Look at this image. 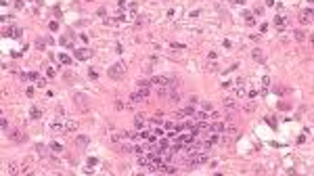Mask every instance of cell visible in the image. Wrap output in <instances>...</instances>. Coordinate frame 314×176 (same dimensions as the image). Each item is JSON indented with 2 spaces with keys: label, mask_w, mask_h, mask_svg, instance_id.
<instances>
[{
  "label": "cell",
  "mask_w": 314,
  "mask_h": 176,
  "mask_svg": "<svg viewBox=\"0 0 314 176\" xmlns=\"http://www.w3.org/2000/svg\"><path fill=\"white\" fill-rule=\"evenodd\" d=\"M40 115H42V111H40L38 107H32V109H30V118H32V120H38Z\"/></svg>",
  "instance_id": "obj_12"
},
{
  "label": "cell",
  "mask_w": 314,
  "mask_h": 176,
  "mask_svg": "<svg viewBox=\"0 0 314 176\" xmlns=\"http://www.w3.org/2000/svg\"><path fill=\"white\" fill-rule=\"evenodd\" d=\"M50 149H52V151H57V153H61V151H63V147H61L59 143H50Z\"/></svg>",
  "instance_id": "obj_19"
},
{
  "label": "cell",
  "mask_w": 314,
  "mask_h": 176,
  "mask_svg": "<svg viewBox=\"0 0 314 176\" xmlns=\"http://www.w3.org/2000/svg\"><path fill=\"white\" fill-rule=\"evenodd\" d=\"M222 130H226V126L220 124V122H216V120L209 124V132H222Z\"/></svg>",
  "instance_id": "obj_6"
},
{
  "label": "cell",
  "mask_w": 314,
  "mask_h": 176,
  "mask_svg": "<svg viewBox=\"0 0 314 176\" xmlns=\"http://www.w3.org/2000/svg\"><path fill=\"white\" fill-rule=\"evenodd\" d=\"M59 59H61V63H65V65H67V63H69V61H71V59H69V57H67V55H61V57H59Z\"/></svg>",
  "instance_id": "obj_21"
},
{
  "label": "cell",
  "mask_w": 314,
  "mask_h": 176,
  "mask_svg": "<svg viewBox=\"0 0 314 176\" xmlns=\"http://www.w3.org/2000/svg\"><path fill=\"white\" fill-rule=\"evenodd\" d=\"M134 124H136L138 128H143V126H147V122H145V115H136V118H134Z\"/></svg>",
  "instance_id": "obj_15"
},
{
  "label": "cell",
  "mask_w": 314,
  "mask_h": 176,
  "mask_svg": "<svg viewBox=\"0 0 314 176\" xmlns=\"http://www.w3.org/2000/svg\"><path fill=\"white\" fill-rule=\"evenodd\" d=\"M17 172V163L13 161V163H7V174H15Z\"/></svg>",
  "instance_id": "obj_18"
},
{
  "label": "cell",
  "mask_w": 314,
  "mask_h": 176,
  "mask_svg": "<svg viewBox=\"0 0 314 176\" xmlns=\"http://www.w3.org/2000/svg\"><path fill=\"white\" fill-rule=\"evenodd\" d=\"M233 2H235V4H243V2H245V0H233Z\"/></svg>",
  "instance_id": "obj_27"
},
{
  "label": "cell",
  "mask_w": 314,
  "mask_h": 176,
  "mask_svg": "<svg viewBox=\"0 0 314 176\" xmlns=\"http://www.w3.org/2000/svg\"><path fill=\"white\" fill-rule=\"evenodd\" d=\"M50 128H52L55 132H67V130H65V122H61V120L52 122V124H50Z\"/></svg>",
  "instance_id": "obj_8"
},
{
  "label": "cell",
  "mask_w": 314,
  "mask_h": 176,
  "mask_svg": "<svg viewBox=\"0 0 314 176\" xmlns=\"http://www.w3.org/2000/svg\"><path fill=\"white\" fill-rule=\"evenodd\" d=\"M301 23H312L314 21V11L312 9H306V11H301Z\"/></svg>",
  "instance_id": "obj_4"
},
{
  "label": "cell",
  "mask_w": 314,
  "mask_h": 176,
  "mask_svg": "<svg viewBox=\"0 0 314 176\" xmlns=\"http://www.w3.org/2000/svg\"><path fill=\"white\" fill-rule=\"evenodd\" d=\"M36 46H38V48H44V40H42V38H40V40H38V42H36Z\"/></svg>",
  "instance_id": "obj_26"
},
{
  "label": "cell",
  "mask_w": 314,
  "mask_h": 176,
  "mask_svg": "<svg viewBox=\"0 0 314 176\" xmlns=\"http://www.w3.org/2000/svg\"><path fill=\"white\" fill-rule=\"evenodd\" d=\"M107 73H109V78H113V80H117V78H122L124 73H126V65L120 61V63H113L109 69H107Z\"/></svg>",
  "instance_id": "obj_2"
},
{
  "label": "cell",
  "mask_w": 314,
  "mask_h": 176,
  "mask_svg": "<svg viewBox=\"0 0 314 176\" xmlns=\"http://www.w3.org/2000/svg\"><path fill=\"white\" fill-rule=\"evenodd\" d=\"M193 118H195L197 122H207V120H209V113H207V111H195Z\"/></svg>",
  "instance_id": "obj_7"
},
{
  "label": "cell",
  "mask_w": 314,
  "mask_h": 176,
  "mask_svg": "<svg viewBox=\"0 0 314 176\" xmlns=\"http://www.w3.org/2000/svg\"><path fill=\"white\" fill-rule=\"evenodd\" d=\"M293 36H295V40H304V32H295Z\"/></svg>",
  "instance_id": "obj_23"
},
{
  "label": "cell",
  "mask_w": 314,
  "mask_h": 176,
  "mask_svg": "<svg viewBox=\"0 0 314 176\" xmlns=\"http://www.w3.org/2000/svg\"><path fill=\"white\" fill-rule=\"evenodd\" d=\"M65 130H67V132L78 130V122H75V120H67V122H65Z\"/></svg>",
  "instance_id": "obj_9"
},
{
  "label": "cell",
  "mask_w": 314,
  "mask_h": 176,
  "mask_svg": "<svg viewBox=\"0 0 314 176\" xmlns=\"http://www.w3.org/2000/svg\"><path fill=\"white\" fill-rule=\"evenodd\" d=\"M308 2H312V4H314V0H308Z\"/></svg>",
  "instance_id": "obj_28"
},
{
  "label": "cell",
  "mask_w": 314,
  "mask_h": 176,
  "mask_svg": "<svg viewBox=\"0 0 314 176\" xmlns=\"http://www.w3.org/2000/svg\"><path fill=\"white\" fill-rule=\"evenodd\" d=\"M38 86L44 88V86H46V80H44V78H38Z\"/></svg>",
  "instance_id": "obj_24"
},
{
  "label": "cell",
  "mask_w": 314,
  "mask_h": 176,
  "mask_svg": "<svg viewBox=\"0 0 314 176\" xmlns=\"http://www.w3.org/2000/svg\"><path fill=\"white\" fill-rule=\"evenodd\" d=\"M9 136H11V141H15V143H23V141H25V136H23L21 130H11Z\"/></svg>",
  "instance_id": "obj_5"
},
{
  "label": "cell",
  "mask_w": 314,
  "mask_h": 176,
  "mask_svg": "<svg viewBox=\"0 0 314 176\" xmlns=\"http://www.w3.org/2000/svg\"><path fill=\"white\" fill-rule=\"evenodd\" d=\"M253 59H256V61H260V63H264V55H262V50H260V48H256V50H253Z\"/></svg>",
  "instance_id": "obj_16"
},
{
  "label": "cell",
  "mask_w": 314,
  "mask_h": 176,
  "mask_svg": "<svg viewBox=\"0 0 314 176\" xmlns=\"http://www.w3.org/2000/svg\"><path fill=\"white\" fill-rule=\"evenodd\" d=\"M274 25H276V27H281V30H283V27H285V25H287V19H285V17H276V19H274Z\"/></svg>",
  "instance_id": "obj_13"
},
{
  "label": "cell",
  "mask_w": 314,
  "mask_h": 176,
  "mask_svg": "<svg viewBox=\"0 0 314 176\" xmlns=\"http://www.w3.org/2000/svg\"><path fill=\"white\" fill-rule=\"evenodd\" d=\"M207 159H209V151H207V149H199L197 153H193V155L186 159V166L195 168V166H201V163H205Z\"/></svg>",
  "instance_id": "obj_1"
},
{
  "label": "cell",
  "mask_w": 314,
  "mask_h": 176,
  "mask_svg": "<svg viewBox=\"0 0 314 176\" xmlns=\"http://www.w3.org/2000/svg\"><path fill=\"white\" fill-rule=\"evenodd\" d=\"M94 55V50H90V48H78L75 53H73V57L78 59V61H86V59H90Z\"/></svg>",
  "instance_id": "obj_3"
},
{
  "label": "cell",
  "mask_w": 314,
  "mask_h": 176,
  "mask_svg": "<svg viewBox=\"0 0 314 176\" xmlns=\"http://www.w3.org/2000/svg\"><path fill=\"white\" fill-rule=\"evenodd\" d=\"M193 113H195V109H193V105H191V107H186V109L178 111V118H184V115H193Z\"/></svg>",
  "instance_id": "obj_11"
},
{
  "label": "cell",
  "mask_w": 314,
  "mask_h": 176,
  "mask_svg": "<svg viewBox=\"0 0 314 176\" xmlns=\"http://www.w3.org/2000/svg\"><path fill=\"white\" fill-rule=\"evenodd\" d=\"M19 172H21V174H27V172H32V168H30V163H25V166H23V168H21Z\"/></svg>",
  "instance_id": "obj_20"
},
{
  "label": "cell",
  "mask_w": 314,
  "mask_h": 176,
  "mask_svg": "<svg viewBox=\"0 0 314 176\" xmlns=\"http://www.w3.org/2000/svg\"><path fill=\"white\" fill-rule=\"evenodd\" d=\"M262 84H264V90H266V86H268V84H270V78H268V75H266V78H264V80H262Z\"/></svg>",
  "instance_id": "obj_25"
},
{
  "label": "cell",
  "mask_w": 314,
  "mask_h": 176,
  "mask_svg": "<svg viewBox=\"0 0 314 176\" xmlns=\"http://www.w3.org/2000/svg\"><path fill=\"white\" fill-rule=\"evenodd\" d=\"M0 122H2V130L7 132V128H9V122H7V118H2V120H0Z\"/></svg>",
  "instance_id": "obj_22"
},
{
  "label": "cell",
  "mask_w": 314,
  "mask_h": 176,
  "mask_svg": "<svg viewBox=\"0 0 314 176\" xmlns=\"http://www.w3.org/2000/svg\"><path fill=\"white\" fill-rule=\"evenodd\" d=\"M7 36L19 38V36H21V30H19V27H9V30H7Z\"/></svg>",
  "instance_id": "obj_10"
},
{
  "label": "cell",
  "mask_w": 314,
  "mask_h": 176,
  "mask_svg": "<svg viewBox=\"0 0 314 176\" xmlns=\"http://www.w3.org/2000/svg\"><path fill=\"white\" fill-rule=\"evenodd\" d=\"M61 44H63V46H71V44H73V36H63V38H61Z\"/></svg>",
  "instance_id": "obj_14"
},
{
  "label": "cell",
  "mask_w": 314,
  "mask_h": 176,
  "mask_svg": "<svg viewBox=\"0 0 314 176\" xmlns=\"http://www.w3.org/2000/svg\"><path fill=\"white\" fill-rule=\"evenodd\" d=\"M243 17H245V23H247V25H253V23H256V19H253V15H251V13H245Z\"/></svg>",
  "instance_id": "obj_17"
}]
</instances>
